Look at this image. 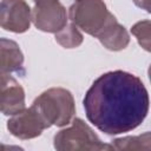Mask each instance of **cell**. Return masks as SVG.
I'll use <instances>...</instances> for the list:
<instances>
[{
    "instance_id": "obj_1",
    "label": "cell",
    "mask_w": 151,
    "mask_h": 151,
    "mask_svg": "<svg viewBox=\"0 0 151 151\" xmlns=\"http://www.w3.org/2000/svg\"><path fill=\"white\" fill-rule=\"evenodd\" d=\"M86 117L99 131L120 134L138 127L149 112V93L137 76L117 70L98 77L85 93Z\"/></svg>"
},
{
    "instance_id": "obj_2",
    "label": "cell",
    "mask_w": 151,
    "mask_h": 151,
    "mask_svg": "<svg viewBox=\"0 0 151 151\" xmlns=\"http://www.w3.org/2000/svg\"><path fill=\"white\" fill-rule=\"evenodd\" d=\"M32 106L40 114L47 127L52 125L66 126L71 124L76 105L71 92L63 87H51L34 99Z\"/></svg>"
},
{
    "instance_id": "obj_3",
    "label": "cell",
    "mask_w": 151,
    "mask_h": 151,
    "mask_svg": "<svg viewBox=\"0 0 151 151\" xmlns=\"http://www.w3.org/2000/svg\"><path fill=\"white\" fill-rule=\"evenodd\" d=\"M71 126L60 130L54 136V149L58 151L79 150H112L111 144H105L94 131L80 118H73Z\"/></svg>"
},
{
    "instance_id": "obj_4",
    "label": "cell",
    "mask_w": 151,
    "mask_h": 151,
    "mask_svg": "<svg viewBox=\"0 0 151 151\" xmlns=\"http://www.w3.org/2000/svg\"><path fill=\"white\" fill-rule=\"evenodd\" d=\"M68 18L78 28L97 38L113 14L103 0H74L68 8Z\"/></svg>"
},
{
    "instance_id": "obj_5",
    "label": "cell",
    "mask_w": 151,
    "mask_h": 151,
    "mask_svg": "<svg viewBox=\"0 0 151 151\" xmlns=\"http://www.w3.org/2000/svg\"><path fill=\"white\" fill-rule=\"evenodd\" d=\"M33 25L42 32L57 33L67 24L66 8L58 0H47L34 4L31 9Z\"/></svg>"
},
{
    "instance_id": "obj_6",
    "label": "cell",
    "mask_w": 151,
    "mask_h": 151,
    "mask_svg": "<svg viewBox=\"0 0 151 151\" xmlns=\"http://www.w3.org/2000/svg\"><path fill=\"white\" fill-rule=\"evenodd\" d=\"M32 22L31 8L25 0L0 1V27L13 33L26 32Z\"/></svg>"
},
{
    "instance_id": "obj_7",
    "label": "cell",
    "mask_w": 151,
    "mask_h": 151,
    "mask_svg": "<svg viewBox=\"0 0 151 151\" xmlns=\"http://www.w3.org/2000/svg\"><path fill=\"white\" fill-rule=\"evenodd\" d=\"M46 129L47 125L32 105L13 114L7 122V130L19 139L37 138Z\"/></svg>"
},
{
    "instance_id": "obj_8",
    "label": "cell",
    "mask_w": 151,
    "mask_h": 151,
    "mask_svg": "<svg viewBox=\"0 0 151 151\" xmlns=\"http://www.w3.org/2000/svg\"><path fill=\"white\" fill-rule=\"evenodd\" d=\"M25 109V91L9 74H0V112L13 116Z\"/></svg>"
},
{
    "instance_id": "obj_9",
    "label": "cell",
    "mask_w": 151,
    "mask_h": 151,
    "mask_svg": "<svg viewBox=\"0 0 151 151\" xmlns=\"http://www.w3.org/2000/svg\"><path fill=\"white\" fill-rule=\"evenodd\" d=\"M97 39L106 50L114 52L124 50L130 42L129 32L123 25H120L117 21L114 15L103 28V31L99 33Z\"/></svg>"
},
{
    "instance_id": "obj_10",
    "label": "cell",
    "mask_w": 151,
    "mask_h": 151,
    "mask_svg": "<svg viewBox=\"0 0 151 151\" xmlns=\"http://www.w3.org/2000/svg\"><path fill=\"white\" fill-rule=\"evenodd\" d=\"M24 65L20 46L11 39L0 38V74L19 72Z\"/></svg>"
},
{
    "instance_id": "obj_11",
    "label": "cell",
    "mask_w": 151,
    "mask_h": 151,
    "mask_svg": "<svg viewBox=\"0 0 151 151\" xmlns=\"http://www.w3.org/2000/svg\"><path fill=\"white\" fill-rule=\"evenodd\" d=\"M112 150H150L151 134L145 132L139 136H127L114 139L111 144Z\"/></svg>"
},
{
    "instance_id": "obj_12",
    "label": "cell",
    "mask_w": 151,
    "mask_h": 151,
    "mask_svg": "<svg viewBox=\"0 0 151 151\" xmlns=\"http://www.w3.org/2000/svg\"><path fill=\"white\" fill-rule=\"evenodd\" d=\"M84 38L74 24H66L55 33V41L64 48H76L81 45Z\"/></svg>"
},
{
    "instance_id": "obj_13",
    "label": "cell",
    "mask_w": 151,
    "mask_h": 151,
    "mask_svg": "<svg viewBox=\"0 0 151 151\" xmlns=\"http://www.w3.org/2000/svg\"><path fill=\"white\" fill-rule=\"evenodd\" d=\"M150 20L138 21L131 28V33L136 37L139 45L147 52H150Z\"/></svg>"
},
{
    "instance_id": "obj_14",
    "label": "cell",
    "mask_w": 151,
    "mask_h": 151,
    "mask_svg": "<svg viewBox=\"0 0 151 151\" xmlns=\"http://www.w3.org/2000/svg\"><path fill=\"white\" fill-rule=\"evenodd\" d=\"M136 6L140 7L142 9H145L146 12H150V0H133Z\"/></svg>"
}]
</instances>
